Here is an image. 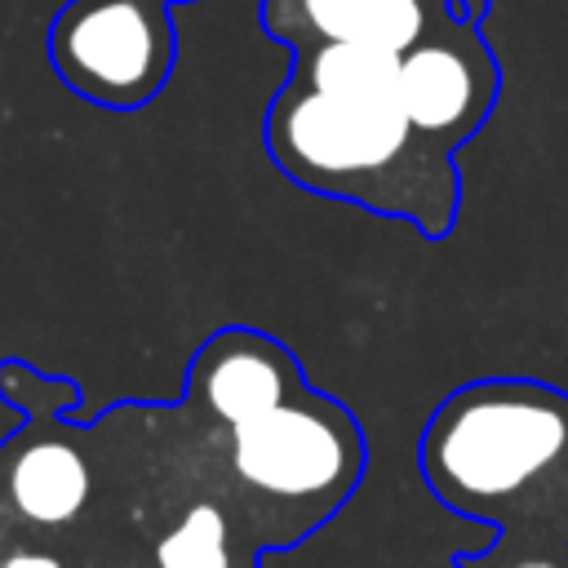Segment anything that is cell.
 Instances as JSON below:
<instances>
[{
    "instance_id": "277c9868",
    "label": "cell",
    "mask_w": 568,
    "mask_h": 568,
    "mask_svg": "<svg viewBox=\"0 0 568 568\" xmlns=\"http://www.w3.org/2000/svg\"><path fill=\"white\" fill-rule=\"evenodd\" d=\"M173 4L186 0H67L44 36L58 80L106 111L155 102L178 62Z\"/></svg>"
},
{
    "instance_id": "52a82bcc",
    "label": "cell",
    "mask_w": 568,
    "mask_h": 568,
    "mask_svg": "<svg viewBox=\"0 0 568 568\" xmlns=\"http://www.w3.org/2000/svg\"><path fill=\"white\" fill-rule=\"evenodd\" d=\"M4 568H62V564L49 559V555H36V550H18V555L4 559Z\"/></svg>"
},
{
    "instance_id": "3957f363",
    "label": "cell",
    "mask_w": 568,
    "mask_h": 568,
    "mask_svg": "<svg viewBox=\"0 0 568 568\" xmlns=\"http://www.w3.org/2000/svg\"><path fill=\"white\" fill-rule=\"evenodd\" d=\"M186 430L213 462L217 484L262 555L306 541L351 501L364 479L368 453L359 417L311 382L235 426L209 430L186 422Z\"/></svg>"
},
{
    "instance_id": "5b68a950",
    "label": "cell",
    "mask_w": 568,
    "mask_h": 568,
    "mask_svg": "<svg viewBox=\"0 0 568 568\" xmlns=\"http://www.w3.org/2000/svg\"><path fill=\"white\" fill-rule=\"evenodd\" d=\"M488 4L493 0H262L257 22L288 53L302 44H355L404 58L462 18L484 22Z\"/></svg>"
},
{
    "instance_id": "6da1fadb",
    "label": "cell",
    "mask_w": 568,
    "mask_h": 568,
    "mask_svg": "<svg viewBox=\"0 0 568 568\" xmlns=\"http://www.w3.org/2000/svg\"><path fill=\"white\" fill-rule=\"evenodd\" d=\"M435 501L497 528L453 568H568V390L537 377H475L417 435Z\"/></svg>"
},
{
    "instance_id": "7a4b0ae2",
    "label": "cell",
    "mask_w": 568,
    "mask_h": 568,
    "mask_svg": "<svg viewBox=\"0 0 568 568\" xmlns=\"http://www.w3.org/2000/svg\"><path fill=\"white\" fill-rule=\"evenodd\" d=\"M262 146L311 195L399 217L435 244L457 226V160L435 151L395 102L320 93L284 75L262 115Z\"/></svg>"
},
{
    "instance_id": "8992f818",
    "label": "cell",
    "mask_w": 568,
    "mask_h": 568,
    "mask_svg": "<svg viewBox=\"0 0 568 568\" xmlns=\"http://www.w3.org/2000/svg\"><path fill=\"white\" fill-rule=\"evenodd\" d=\"M4 493L27 524L62 528L89 506V493H93L89 457L62 435H40L13 457Z\"/></svg>"
}]
</instances>
